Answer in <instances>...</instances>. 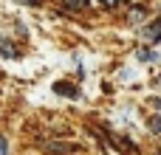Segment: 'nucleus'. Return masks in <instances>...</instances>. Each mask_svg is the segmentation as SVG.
Returning a JSON list of instances; mask_svg holds the SVG:
<instances>
[{
    "label": "nucleus",
    "mask_w": 161,
    "mask_h": 155,
    "mask_svg": "<svg viewBox=\"0 0 161 155\" xmlns=\"http://www.w3.org/2000/svg\"><path fill=\"white\" fill-rule=\"evenodd\" d=\"M136 59H139V62H153V59H158V54H153V51H147V48H139V51H136Z\"/></svg>",
    "instance_id": "4"
},
{
    "label": "nucleus",
    "mask_w": 161,
    "mask_h": 155,
    "mask_svg": "<svg viewBox=\"0 0 161 155\" xmlns=\"http://www.w3.org/2000/svg\"><path fill=\"white\" fill-rule=\"evenodd\" d=\"M144 20H147V11L136 6V8L130 11V23H133V25H139V23H144Z\"/></svg>",
    "instance_id": "3"
},
{
    "label": "nucleus",
    "mask_w": 161,
    "mask_h": 155,
    "mask_svg": "<svg viewBox=\"0 0 161 155\" xmlns=\"http://www.w3.org/2000/svg\"><path fill=\"white\" fill-rule=\"evenodd\" d=\"M68 150H71V147H65V144H51V152H68Z\"/></svg>",
    "instance_id": "8"
},
{
    "label": "nucleus",
    "mask_w": 161,
    "mask_h": 155,
    "mask_svg": "<svg viewBox=\"0 0 161 155\" xmlns=\"http://www.w3.org/2000/svg\"><path fill=\"white\" fill-rule=\"evenodd\" d=\"M0 56H17V51H14V45L11 42H6V40H0Z\"/></svg>",
    "instance_id": "5"
},
{
    "label": "nucleus",
    "mask_w": 161,
    "mask_h": 155,
    "mask_svg": "<svg viewBox=\"0 0 161 155\" xmlns=\"http://www.w3.org/2000/svg\"><path fill=\"white\" fill-rule=\"evenodd\" d=\"M23 6H37V0H20Z\"/></svg>",
    "instance_id": "11"
},
{
    "label": "nucleus",
    "mask_w": 161,
    "mask_h": 155,
    "mask_svg": "<svg viewBox=\"0 0 161 155\" xmlns=\"http://www.w3.org/2000/svg\"><path fill=\"white\" fill-rule=\"evenodd\" d=\"M6 152H8V147H6V138L0 136V155H6Z\"/></svg>",
    "instance_id": "10"
},
{
    "label": "nucleus",
    "mask_w": 161,
    "mask_h": 155,
    "mask_svg": "<svg viewBox=\"0 0 161 155\" xmlns=\"http://www.w3.org/2000/svg\"><path fill=\"white\" fill-rule=\"evenodd\" d=\"M142 37H144L147 42H158L161 40V17L153 20L150 25H142Z\"/></svg>",
    "instance_id": "1"
},
{
    "label": "nucleus",
    "mask_w": 161,
    "mask_h": 155,
    "mask_svg": "<svg viewBox=\"0 0 161 155\" xmlns=\"http://www.w3.org/2000/svg\"><path fill=\"white\" fill-rule=\"evenodd\" d=\"M54 90H57V93H62V96H71V99H76V96H79V90H76L74 85H68V82H57V85H54Z\"/></svg>",
    "instance_id": "2"
},
{
    "label": "nucleus",
    "mask_w": 161,
    "mask_h": 155,
    "mask_svg": "<svg viewBox=\"0 0 161 155\" xmlns=\"http://www.w3.org/2000/svg\"><path fill=\"white\" fill-rule=\"evenodd\" d=\"M105 8H113V6H119V3H125V0H99Z\"/></svg>",
    "instance_id": "9"
},
{
    "label": "nucleus",
    "mask_w": 161,
    "mask_h": 155,
    "mask_svg": "<svg viewBox=\"0 0 161 155\" xmlns=\"http://www.w3.org/2000/svg\"><path fill=\"white\" fill-rule=\"evenodd\" d=\"M147 124H150V130H153L156 136H161V116H150Z\"/></svg>",
    "instance_id": "6"
},
{
    "label": "nucleus",
    "mask_w": 161,
    "mask_h": 155,
    "mask_svg": "<svg viewBox=\"0 0 161 155\" xmlns=\"http://www.w3.org/2000/svg\"><path fill=\"white\" fill-rule=\"evenodd\" d=\"M85 6H88V0H68V8H74V11L85 8Z\"/></svg>",
    "instance_id": "7"
}]
</instances>
